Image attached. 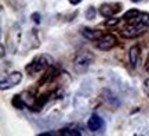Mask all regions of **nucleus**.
<instances>
[{
  "label": "nucleus",
  "mask_w": 149,
  "mask_h": 136,
  "mask_svg": "<svg viewBox=\"0 0 149 136\" xmlns=\"http://www.w3.org/2000/svg\"><path fill=\"white\" fill-rule=\"evenodd\" d=\"M149 28V14L141 13L135 20L128 22V27L122 31V35L126 38H135L141 33H144Z\"/></svg>",
  "instance_id": "nucleus-1"
},
{
  "label": "nucleus",
  "mask_w": 149,
  "mask_h": 136,
  "mask_svg": "<svg viewBox=\"0 0 149 136\" xmlns=\"http://www.w3.org/2000/svg\"><path fill=\"white\" fill-rule=\"evenodd\" d=\"M93 61H94V54L91 53L90 50L81 49L76 53V56H74L73 66H74V68H76V71L83 72V71H86L91 66Z\"/></svg>",
  "instance_id": "nucleus-2"
},
{
  "label": "nucleus",
  "mask_w": 149,
  "mask_h": 136,
  "mask_svg": "<svg viewBox=\"0 0 149 136\" xmlns=\"http://www.w3.org/2000/svg\"><path fill=\"white\" fill-rule=\"evenodd\" d=\"M50 66H51V58L50 57H47L44 54L37 56L26 66V72L28 74H37L40 71H44Z\"/></svg>",
  "instance_id": "nucleus-3"
},
{
  "label": "nucleus",
  "mask_w": 149,
  "mask_h": 136,
  "mask_svg": "<svg viewBox=\"0 0 149 136\" xmlns=\"http://www.w3.org/2000/svg\"><path fill=\"white\" fill-rule=\"evenodd\" d=\"M115 44H116V38H115V36H113L112 33L102 35V36H100V38L95 40L97 49L104 50V51H107V50H111L112 47H115Z\"/></svg>",
  "instance_id": "nucleus-4"
},
{
  "label": "nucleus",
  "mask_w": 149,
  "mask_h": 136,
  "mask_svg": "<svg viewBox=\"0 0 149 136\" xmlns=\"http://www.w3.org/2000/svg\"><path fill=\"white\" fill-rule=\"evenodd\" d=\"M22 81V74L21 72H11L10 75H7L6 79H1V90H6V89H10V87H14L17 86L19 82Z\"/></svg>",
  "instance_id": "nucleus-5"
},
{
  "label": "nucleus",
  "mask_w": 149,
  "mask_h": 136,
  "mask_svg": "<svg viewBox=\"0 0 149 136\" xmlns=\"http://www.w3.org/2000/svg\"><path fill=\"white\" fill-rule=\"evenodd\" d=\"M120 10H122V6L117 4V3H105V4H102L100 7V13L105 18H111L115 14H117Z\"/></svg>",
  "instance_id": "nucleus-6"
},
{
  "label": "nucleus",
  "mask_w": 149,
  "mask_h": 136,
  "mask_svg": "<svg viewBox=\"0 0 149 136\" xmlns=\"http://www.w3.org/2000/svg\"><path fill=\"white\" fill-rule=\"evenodd\" d=\"M102 99H104V101L107 104H109L111 107H115V109H116V107L120 106L119 97H117L112 90H109V89H104V90H102Z\"/></svg>",
  "instance_id": "nucleus-7"
},
{
  "label": "nucleus",
  "mask_w": 149,
  "mask_h": 136,
  "mask_svg": "<svg viewBox=\"0 0 149 136\" xmlns=\"http://www.w3.org/2000/svg\"><path fill=\"white\" fill-rule=\"evenodd\" d=\"M128 60H130L131 67L135 68V67L138 66L139 60H141V49H139V46L134 44V46L130 47V50H128Z\"/></svg>",
  "instance_id": "nucleus-8"
},
{
  "label": "nucleus",
  "mask_w": 149,
  "mask_h": 136,
  "mask_svg": "<svg viewBox=\"0 0 149 136\" xmlns=\"http://www.w3.org/2000/svg\"><path fill=\"white\" fill-rule=\"evenodd\" d=\"M87 128H88V129H90L91 132L100 131L101 128H104V120H102L100 115L93 114V115L90 117L88 122H87Z\"/></svg>",
  "instance_id": "nucleus-9"
},
{
  "label": "nucleus",
  "mask_w": 149,
  "mask_h": 136,
  "mask_svg": "<svg viewBox=\"0 0 149 136\" xmlns=\"http://www.w3.org/2000/svg\"><path fill=\"white\" fill-rule=\"evenodd\" d=\"M81 35L86 39H88V40H97L100 38V32L91 29V28H81Z\"/></svg>",
  "instance_id": "nucleus-10"
},
{
  "label": "nucleus",
  "mask_w": 149,
  "mask_h": 136,
  "mask_svg": "<svg viewBox=\"0 0 149 136\" xmlns=\"http://www.w3.org/2000/svg\"><path fill=\"white\" fill-rule=\"evenodd\" d=\"M11 103L18 110H24L26 107V103H25V100H24V97H22L21 94H15V96L13 97V101H11Z\"/></svg>",
  "instance_id": "nucleus-11"
},
{
  "label": "nucleus",
  "mask_w": 149,
  "mask_h": 136,
  "mask_svg": "<svg viewBox=\"0 0 149 136\" xmlns=\"http://www.w3.org/2000/svg\"><path fill=\"white\" fill-rule=\"evenodd\" d=\"M139 14H141V13H139L138 10L133 8V10H128L127 13L123 16V20H124V21H127V22H130V21H133V20H135Z\"/></svg>",
  "instance_id": "nucleus-12"
},
{
  "label": "nucleus",
  "mask_w": 149,
  "mask_h": 136,
  "mask_svg": "<svg viewBox=\"0 0 149 136\" xmlns=\"http://www.w3.org/2000/svg\"><path fill=\"white\" fill-rule=\"evenodd\" d=\"M58 133L59 135H66V136H79L80 135V132L77 129H74V128H64Z\"/></svg>",
  "instance_id": "nucleus-13"
},
{
  "label": "nucleus",
  "mask_w": 149,
  "mask_h": 136,
  "mask_svg": "<svg viewBox=\"0 0 149 136\" xmlns=\"http://www.w3.org/2000/svg\"><path fill=\"white\" fill-rule=\"evenodd\" d=\"M97 16V10L95 7H93V6H90L88 8H87V11H86V18L87 20H94Z\"/></svg>",
  "instance_id": "nucleus-14"
},
{
  "label": "nucleus",
  "mask_w": 149,
  "mask_h": 136,
  "mask_svg": "<svg viewBox=\"0 0 149 136\" xmlns=\"http://www.w3.org/2000/svg\"><path fill=\"white\" fill-rule=\"evenodd\" d=\"M31 18L33 20V22H35V24H40V22H42V17H40V14H39V13H33Z\"/></svg>",
  "instance_id": "nucleus-15"
},
{
  "label": "nucleus",
  "mask_w": 149,
  "mask_h": 136,
  "mask_svg": "<svg viewBox=\"0 0 149 136\" xmlns=\"http://www.w3.org/2000/svg\"><path fill=\"white\" fill-rule=\"evenodd\" d=\"M144 92L146 93V94H148L149 96V78L148 79H146V81L144 82Z\"/></svg>",
  "instance_id": "nucleus-16"
},
{
  "label": "nucleus",
  "mask_w": 149,
  "mask_h": 136,
  "mask_svg": "<svg viewBox=\"0 0 149 136\" xmlns=\"http://www.w3.org/2000/svg\"><path fill=\"white\" fill-rule=\"evenodd\" d=\"M113 24H117V20H116V18H112L111 21H107V25H113Z\"/></svg>",
  "instance_id": "nucleus-17"
},
{
  "label": "nucleus",
  "mask_w": 149,
  "mask_h": 136,
  "mask_svg": "<svg viewBox=\"0 0 149 136\" xmlns=\"http://www.w3.org/2000/svg\"><path fill=\"white\" fill-rule=\"evenodd\" d=\"M81 0H69V3L70 4H73V6H76V4H79Z\"/></svg>",
  "instance_id": "nucleus-18"
},
{
  "label": "nucleus",
  "mask_w": 149,
  "mask_h": 136,
  "mask_svg": "<svg viewBox=\"0 0 149 136\" xmlns=\"http://www.w3.org/2000/svg\"><path fill=\"white\" fill-rule=\"evenodd\" d=\"M4 54H6V50H4V46L1 44V57H4Z\"/></svg>",
  "instance_id": "nucleus-19"
},
{
  "label": "nucleus",
  "mask_w": 149,
  "mask_h": 136,
  "mask_svg": "<svg viewBox=\"0 0 149 136\" xmlns=\"http://www.w3.org/2000/svg\"><path fill=\"white\" fill-rule=\"evenodd\" d=\"M131 1H134V3H137V1H141V0H131Z\"/></svg>",
  "instance_id": "nucleus-20"
},
{
  "label": "nucleus",
  "mask_w": 149,
  "mask_h": 136,
  "mask_svg": "<svg viewBox=\"0 0 149 136\" xmlns=\"http://www.w3.org/2000/svg\"><path fill=\"white\" fill-rule=\"evenodd\" d=\"M146 70H148V72H149V66H148V67H146Z\"/></svg>",
  "instance_id": "nucleus-21"
}]
</instances>
